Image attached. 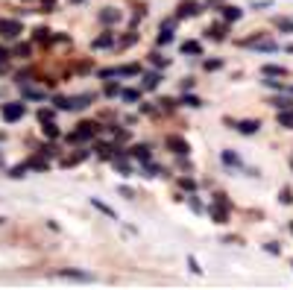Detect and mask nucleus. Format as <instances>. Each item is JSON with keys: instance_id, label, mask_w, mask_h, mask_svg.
<instances>
[{"instance_id": "nucleus-15", "label": "nucleus", "mask_w": 293, "mask_h": 290, "mask_svg": "<svg viewBox=\"0 0 293 290\" xmlns=\"http://www.w3.org/2000/svg\"><path fill=\"white\" fill-rule=\"evenodd\" d=\"M44 135H47L50 141H56V138H59V129L53 126V120H47V123H44Z\"/></svg>"}, {"instance_id": "nucleus-31", "label": "nucleus", "mask_w": 293, "mask_h": 290, "mask_svg": "<svg viewBox=\"0 0 293 290\" xmlns=\"http://www.w3.org/2000/svg\"><path fill=\"white\" fill-rule=\"evenodd\" d=\"M68 3H73V6H79V3H82V0H68Z\"/></svg>"}, {"instance_id": "nucleus-3", "label": "nucleus", "mask_w": 293, "mask_h": 290, "mask_svg": "<svg viewBox=\"0 0 293 290\" xmlns=\"http://www.w3.org/2000/svg\"><path fill=\"white\" fill-rule=\"evenodd\" d=\"M0 114H3V120H6V123H15V120H21V117H23V103H6Z\"/></svg>"}, {"instance_id": "nucleus-25", "label": "nucleus", "mask_w": 293, "mask_h": 290, "mask_svg": "<svg viewBox=\"0 0 293 290\" xmlns=\"http://www.w3.org/2000/svg\"><path fill=\"white\" fill-rule=\"evenodd\" d=\"M26 170H29L26 164H18V167H12V173H9V176H15V179H18V176H23Z\"/></svg>"}, {"instance_id": "nucleus-1", "label": "nucleus", "mask_w": 293, "mask_h": 290, "mask_svg": "<svg viewBox=\"0 0 293 290\" xmlns=\"http://www.w3.org/2000/svg\"><path fill=\"white\" fill-rule=\"evenodd\" d=\"M88 103H91V94L70 97V100H65V97H56V109H65V112H82V109H88Z\"/></svg>"}, {"instance_id": "nucleus-23", "label": "nucleus", "mask_w": 293, "mask_h": 290, "mask_svg": "<svg viewBox=\"0 0 293 290\" xmlns=\"http://www.w3.org/2000/svg\"><path fill=\"white\" fill-rule=\"evenodd\" d=\"M23 97H29V100H41L44 94H41V91H35V88H23Z\"/></svg>"}, {"instance_id": "nucleus-29", "label": "nucleus", "mask_w": 293, "mask_h": 290, "mask_svg": "<svg viewBox=\"0 0 293 290\" xmlns=\"http://www.w3.org/2000/svg\"><path fill=\"white\" fill-rule=\"evenodd\" d=\"M276 23H279V26H282V29H293V23H291V21H282V18H279V21H276Z\"/></svg>"}, {"instance_id": "nucleus-27", "label": "nucleus", "mask_w": 293, "mask_h": 290, "mask_svg": "<svg viewBox=\"0 0 293 290\" xmlns=\"http://www.w3.org/2000/svg\"><path fill=\"white\" fill-rule=\"evenodd\" d=\"M123 100H126V103H135V100H138V91H123Z\"/></svg>"}, {"instance_id": "nucleus-24", "label": "nucleus", "mask_w": 293, "mask_h": 290, "mask_svg": "<svg viewBox=\"0 0 293 290\" xmlns=\"http://www.w3.org/2000/svg\"><path fill=\"white\" fill-rule=\"evenodd\" d=\"M112 44V35H100L97 41H94V47H109Z\"/></svg>"}, {"instance_id": "nucleus-2", "label": "nucleus", "mask_w": 293, "mask_h": 290, "mask_svg": "<svg viewBox=\"0 0 293 290\" xmlns=\"http://www.w3.org/2000/svg\"><path fill=\"white\" fill-rule=\"evenodd\" d=\"M200 12H203V6L197 0H182L179 9H176V18H197Z\"/></svg>"}, {"instance_id": "nucleus-18", "label": "nucleus", "mask_w": 293, "mask_h": 290, "mask_svg": "<svg viewBox=\"0 0 293 290\" xmlns=\"http://www.w3.org/2000/svg\"><path fill=\"white\" fill-rule=\"evenodd\" d=\"M158 79H161L158 73H147V76H144V88H156V85H158Z\"/></svg>"}, {"instance_id": "nucleus-16", "label": "nucleus", "mask_w": 293, "mask_h": 290, "mask_svg": "<svg viewBox=\"0 0 293 290\" xmlns=\"http://www.w3.org/2000/svg\"><path fill=\"white\" fill-rule=\"evenodd\" d=\"M182 53H203V47H200L197 41H185V44H182Z\"/></svg>"}, {"instance_id": "nucleus-6", "label": "nucleus", "mask_w": 293, "mask_h": 290, "mask_svg": "<svg viewBox=\"0 0 293 290\" xmlns=\"http://www.w3.org/2000/svg\"><path fill=\"white\" fill-rule=\"evenodd\" d=\"M167 147H170L176 156H185V153H188V144H185L182 138H167Z\"/></svg>"}, {"instance_id": "nucleus-4", "label": "nucleus", "mask_w": 293, "mask_h": 290, "mask_svg": "<svg viewBox=\"0 0 293 290\" xmlns=\"http://www.w3.org/2000/svg\"><path fill=\"white\" fill-rule=\"evenodd\" d=\"M21 32H23L21 21H9V18H3V21H0V35H3V38H18Z\"/></svg>"}, {"instance_id": "nucleus-32", "label": "nucleus", "mask_w": 293, "mask_h": 290, "mask_svg": "<svg viewBox=\"0 0 293 290\" xmlns=\"http://www.w3.org/2000/svg\"><path fill=\"white\" fill-rule=\"evenodd\" d=\"M0 223H3V217H0Z\"/></svg>"}, {"instance_id": "nucleus-10", "label": "nucleus", "mask_w": 293, "mask_h": 290, "mask_svg": "<svg viewBox=\"0 0 293 290\" xmlns=\"http://www.w3.org/2000/svg\"><path fill=\"white\" fill-rule=\"evenodd\" d=\"M208 38H214V41H223L226 38V26L223 23H217V26H208V32H205Z\"/></svg>"}, {"instance_id": "nucleus-28", "label": "nucleus", "mask_w": 293, "mask_h": 290, "mask_svg": "<svg viewBox=\"0 0 293 290\" xmlns=\"http://www.w3.org/2000/svg\"><path fill=\"white\" fill-rule=\"evenodd\" d=\"M117 91H120V88H117V85H114V82H112V85H109V88H106V94H109V97H114V94H117Z\"/></svg>"}, {"instance_id": "nucleus-13", "label": "nucleus", "mask_w": 293, "mask_h": 290, "mask_svg": "<svg viewBox=\"0 0 293 290\" xmlns=\"http://www.w3.org/2000/svg\"><path fill=\"white\" fill-rule=\"evenodd\" d=\"M132 158H138V161H150V150H147V147H132Z\"/></svg>"}, {"instance_id": "nucleus-9", "label": "nucleus", "mask_w": 293, "mask_h": 290, "mask_svg": "<svg viewBox=\"0 0 293 290\" xmlns=\"http://www.w3.org/2000/svg\"><path fill=\"white\" fill-rule=\"evenodd\" d=\"M59 276H62V279H73V282H91L88 273H76V270H62Z\"/></svg>"}, {"instance_id": "nucleus-20", "label": "nucleus", "mask_w": 293, "mask_h": 290, "mask_svg": "<svg viewBox=\"0 0 293 290\" xmlns=\"http://www.w3.org/2000/svg\"><path fill=\"white\" fill-rule=\"evenodd\" d=\"M182 103H185V106H191V109H200V106H203V100H200V97H194V94H191V97H185Z\"/></svg>"}, {"instance_id": "nucleus-8", "label": "nucleus", "mask_w": 293, "mask_h": 290, "mask_svg": "<svg viewBox=\"0 0 293 290\" xmlns=\"http://www.w3.org/2000/svg\"><path fill=\"white\" fill-rule=\"evenodd\" d=\"M238 129H241L244 135H252V132H258V129H261V123H258V120H241V123H238Z\"/></svg>"}, {"instance_id": "nucleus-33", "label": "nucleus", "mask_w": 293, "mask_h": 290, "mask_svg": "<svg viewBox=\"0 0 293 290\" xmlns=\"http://www.w3.org/2000/svg\"><path fill=\"white\" fill-rule=\"evenodd\" d=\"M291 229H293V226H291Z\"/></svg>"}, {"instance_id": "nucleus-26", "label": "nucleus", "mask_w": 293, "mask_h": 290, "mask_svg": "<svg viewBox=\"0 0 293 290\" xmlns=\"http://www.w3.org/2000/svg\"><path fill=\"white\" fill-rule=\"evenodd\" d=\"M38 120H41V123H47V120H53V112H47V109H41V112H38Z\"/></svg>"}, {"instance_id": "nucleus-7", "label": "nucleus", "mask_w": 293, "mask_h": 290, "mask_svg": "<svg viewBox=\"0 0 293 290\" xmlns=\"http://www.w3.org/2000/svg\"><path fill=\"white\" fill-rule=\"evenodd\" d=\"M279 126L293 129V109H279Z\"/></svg>"}, {"instance_id": "nucleus-5", "label": "nucleus", "mask_w": 293, "mask_h": 290, "mask_svg": "<svg viewBox=\"0 0 293 290\" xmlns=\"http://www.w3.org/2000/svg\"><path fill=\"white\" fill-rule=\"evenodd\" d=\"M97 135V123H79L76 132L68 135V141H85V138H94Z\"/></svg>"}, {"instance_id": "nucleus-30", "label": "nucleus", "mask_w": 293, "mask_h": 290, "mask_svg": "<svg viewBox=\"0 0 293 290\" xmlns=\"http://www.w3.org/2000/svg\"><path fill=\"white\" fill-rule=\"evenodd\" d=\"M6 59H9V50H6V47H0V62H6Z\"/></svg>"}, {"instance_id": "nucleus-12", "label": "nucleus", "mask_w": 293, "mask_h": 290, "mask_svg": "<svg viewBox=\"0 0 293 290\" xmlns=\"http://www.w3.org/2000/svg\"><path fill=\"white\" fill-rule=\"evenodd\" d=\"M100 21H103V23H114V21H117V9H103V12H100Z\"/></svg>"}, {"instance_id": "nucleus-21", "label": "nucleus", "mask_w": 293, "mask_h": 290, "mask_svg": "<svg viewBox=\"0 0 293 290\" xmlns=\"http://www.w3.org/2000/svg\"><path fill=\"white\" fill-rule=\"evenodd\" d=\"M223 161H226V164H235V167H238V164H241V158H238V156H235V153H229V150H226V153H223Z\"/></svg>"}, {"instance_id": "nucleus-22", "label": "nucleus", "mask_w": 293, "mask_h": 290, "mask_svg": "<svg viewBox=\"0 0 293 290\" xmlns=\"http://www.w3.org/2000/svg\"><path fill=\"white\" fill-rule=\"evenodd\" d=\"M26 167H35V170H47V161H44V158H32V161H26Z\"/></svg>"}, {"instance_id": "nucleus-11", "label": "nucleus", "mask_w": 293, "mask_h": 290, "mask_svg": "<svg viewBox=\"0 0 293 290\" xmlns=\"http://www.w3.org/2000/svg\"><path fill=\"white\" fill-rule=\"evenodd\" d=\"M249 44H252L255 50H261V53H273V50L279 47V44H273V41H249Z\"/></svg>"}, {"instance_id": "nucleus-17", "label": "nucleus", "mask_w": 293, "mask_h": 290, "mask_svg": "<svg viewBox=\"0 0 293 290\" xmlns=\"http://www.w3.org/2000/svg\"><path fill=\"white\" fill-rule=\"evenodd\" d=\"M264 73H267V76H285V67H279V65H267Z\"/></svg>"}, {"instance_id": "nucleus-19", "label": "nucleus", "mask_w": 293, "mask_h": 290, "mask_svg": "<svg viewBox=\"0 0 293 290\" xmlns=\"http://www.w3.org/2000/svg\"><path fill=\"white\" fill-rule=\"evenodd\" d=\"M276 109H291L293 103H291V97H276V100H270Z\"/></svg>"}, {"instance_id": "nucleus-14", "label": "nucleus", "mask_w": 293, "mask_h": 290, "mask_svg": "<svg viewBox=\"0 0 293 290\" xmlns=\"http://www.w3.org/2000/svg\"><path fill=\"white\" fill-rule=\"evenodd\" d=\"M223 15H226V21H241V15H244V12H241L238 6H226V12H223Z\"/></svg>"}]
</instances>
